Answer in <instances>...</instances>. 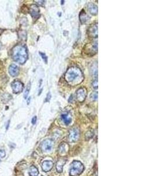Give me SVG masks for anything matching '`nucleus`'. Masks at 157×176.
I'll list each match as a JSON object with an SVG mask.
<instances>
[{
  "label": "nucleus",
  "mask_w": 157,
  "mask_h": 176,
  "mask_svg": "<svg viewBox=\"0 0 157 176\" xmlns=\"http://www.w3.org/2000/svg\"><path fill=\"white\" fill-rule=\"evenodd\" d=\"M64 77L67 82L71 86L78 85L84 80L82 72L79 67L76 66H72L68 68Z\"/></svg>",
  "instance_id": "nucleus-1"
},
{
  "label": "nucleus",
  "mask_w": 157,
  "mask_h": 176,
  "mask_svg": "<svg viewBox=\"0 0 157 176\" xmlns=\"http://www.w3.org/2000/svg\"><path fill=\"white\" fill-rule=\"evenodd\" d=\"M11 56L13 60L22 65L26 62L28 58L27 49L23 45H17L11 51Z\"/></svg>",
  "instance_id": "nucleus-2"
},
{
  "label": "nucleus",
  "mask_w": 157,
  "mask_h": 176,
  "mask_svg": "<svg viewBox=\"0 0 157 176\" xmlns=\"http://www.w3.org/2000/svg\"><path fill=\"white\" fill-rule=\"evenodd\" d=\"M84 169V165L80 161H74L71 164L70 174L71 176H78Z\"/></svg>",
  "instance_id": "nucleus-3"
},
{
  "label": "nucleus",
  "mask_w": 157,
  "mask_h": 176,
  "mask_svg": "<svg viewBox=\"0 0 157 176\" xmlns=\"http://www.w3.org/2000/svg\"><path fill=\"white\" fill-rule=\"evenodd\" d=\"M84 51L87 55L89 56L94 55L98 51V42L94 41L87 44L85 46V48H84Z\"/></svg>",
  "instance_id": "nucleus-4"
},
{
  "label": "nucleus",
  "mask_w": 157,
  "mask_h": 176,
  "mask_svg": "<svg viewBox=\"0 0 157 176\" xmlns=\"http://www.w3.org/2000/svg\"><path fill=\"white\" fill-rule=\"evenodd\" d=\"M80 133L77 128H73L69 132L68 139L71 142H76L79 140Z\"/></svg>",
  "instance_id": "nucleus-5"
},
{
  "label": "nucleus",
  "mask_w": 157,
  "mask_h": 176,
  "mask_svg": "<svg viewBox=\"0 0 157 176\" xmlns=\"http://www.w3.org/2000/svg\"><path fill=\"white\" fill-rule=\"evenodd\" d=\"M54 145V142L52 139H47L44 140L41 144V149L44 151H51Z\"/></svg>",
  "instance_id": "nucleus-6"
},
{
  "label": "nucleus",
  "mask_w": 157,
  "mask_h": 176,
  "mask_svg": "<svg viewBox=\"0 0 157 176\" xmlns=\"http://www.w3.org/2000/svg\"><path fill=\"white\" fill-rule=\"evenodd\" d=\"M11 87L14 93H19L23 91L24 85L21 81L15 80L12 82Z\"/></svg>",
  "instance_id": "nucleus-7"
},
{
  "label": "nucleus",
  "mask_w": 157,
  "mask_h": 176,
  "mask_svg": "<svg viewBox=\"0 0 157 176\" xmlns=\"http://www.w3.org/2000/svg\"><path fill=\"white\" fill-rule=\"evenodd\" d=\"M87 89L84 87H81L77 91L76 96L77 99L78 101L80 102H82L85 101V98L87 97Z\"/></svg>",
  "instance_id": "nucleus-8"
},
{
  "label": "nucleus",
  "mask_w": 157,
  "mask_h": 176,
  "mask_svg": "<svg viewBox=\"0 0 157 176\" xmlns=\"http://www.w3.org/2000/svg\"><path fill=\"white\" fill-rule=\"evenodd\" d=\"M88 35L91 38H95L98 37V24H95L91 26L88 30Z\"/></svg>",
  "instance_id": "nucleus-9"
},
{
  "label": "nucleus",
  "mask_w": 157,
  "mask_h": 176,
  "mask_svg": "<svg viewBox=\"0 0 157 176\" xmlns=\"http://www.w3.org/2000/svg\"><path fill=\"white\" fill-rule=\"evenodd\" d=\"M69 150V145L67 143L63 142L60 145L58 148L59 154L61 156H64L68 152Z\"/></svg>",
  "instance_id": "nucleus-10"
},
{
  "label": "nucleus",
  "mask_w": 157,
  "mask_h": 176,
  "mask_svg": "<svg viewBox=\"0 0 157 176\" xmlns=\"http://www.w3.org/2000/svg\"><path fill=\"white\" fill-rule=\"evenodd\" d=\"M31 17L34 18H39L40 17V9L37 5H31L29 9Z\"/></svg>",
  "instance_id": "nucleus-11"
},
{
  "label": "nucleus",
  "mask_w": 157,
  "mask_h": 176,
  "mask_svg": "<svg viewBox=\"0 0 157 176\" xmlns=\"http://www.w3.org/2000/svg\"><path fill=\"white\" fill-rule=\"evenodd\" d=\"M9 73L13 77H15L19 75L20 70L18 67L15 64H11L9 67Z\"/></svg>",
  "instance_id": "nucleus-12"
},
{
  "label": "nucleus",
  "mask_w": 157,
  "mask_h": 176,
  "mask_svg": "<svg viewBox=\"0 0 157 176\" xmlns=\"http://www.w3.org/2000/svg\"><path fill=\"white\" fill-rule=\"evenodd\" d=\"M61 119H62V121L64 122V123L66 125L70 124L71 121H72V118H71L70 114L67 112L62 113L61 116Z\"/></svg>",
  "instance_id": "nucleus-13"
},
{
  "label": "nucleus",
  "mask_w": 157,
  "mask_h": 176,
  "mask_svg": "<svg viewBox=\"0 0 157 176\" xmlns=\"http://www.w3.org/2000/svg\"><path fill=\"white\" fill-rule=\"evenodd\" d=\"M53 167V163L51 161H44L42 164V170L45 172L50 171Z\"/></svg>",
  "instance_id": "nucleus-14"
},
{
  "label": "nucleus",
  "mask_w": 157,
  "mask_h": 176,
  "mask_svg": "<svg viewBox=\"0 0 157 176\" xmlns=\"http://www.w3.org/2000/svg\"><path fill=\"white\" fill-rule=\"evenodd\" d=\"M88 9L90 14L93 15H96L98 14V7L93 3H89L87 5Z\"/></svg>",
  "instance_id": "nucleus-15"
},
{
  "label": "nucleus",
  "mask_w": 157,
  "mask_h": 176,
  "mask_svg": "<svg viewBox=\"0 0 157 176\" xmlns=\"http://www.w3.org/2000/svg\"><path fill=\"white\" fill-rule=\"evenodd\" d=\"M66 160L64 159H60L57 161V165H56V169L57 170L59 173H61L62 171L63 170V166L66 164Z\"/></svg>",
  "instance_id": "nucleus-16"
},
{
  "label": "nucleus",
  "mask_w": 157,
  "mask_h": 176,
  "mask_svg": "<svg viewBox=\"0 0 157 176\" xmlns=\"http://www.w3.org/2000/svg\"><path fill=\"white\" fill-rule=\"evenodd\" d=\"M89 17L85 13L84 10H82L81 11L80 14H79V19H80L81 22L82 24H84L87 22L89 19Z\"/></svg>",
  "instance_id": "nucleus-17"
},
{
  "label": "nucleus",
  "mask_w": 157,
  "mask_h": 176,
  "mask_svg": "<svg viewBox=\"0 0 157 176\" xmlns=\"http://www.w3.org/2000/svg\"><path fill=\"white\" fill-rule=\"evenodd\" d=\"M38 170L37 169L35 166L34 165H32L31 166L29 170V174L30 176H37L38 175Z\"/></svg>",
  "instance_id": "nucleus-18"
},
{
  "label": "nucleus",
  "mask_w": 157,
  "mask_h": 176,
  "mask_svg": "<svg viewBox=\"0 0 157 176\" xmlns=\"http://www.w3.org/2000/svg\"><path fill=\"white\" fill-rule=\"evenodd\" d=\"M12 98L11 95L8 93H4V95H2L1 100L3 102H8L10 101V100Z\"/></svg>",
  "instance_id": "nucleus-19"
},
{
  "label": "nucleus",
  "mask_w": 157,
  "mask_h": 176,
  "mask_svg": "<svg viewBox=\"0 0 157 176\" xmlns=\"http://www.w3.org/2000/svg\"><path fill=\"white\" fill-rule=\"evenodd\" d=\"M30 89H31V83L30 82L28 84L27 86H26V89L25 90V92H24V99H26L28 96V94L30 93Z\"/></svg>",
  "instance_id": "nucleus-20"
},
{
  "label": "nucleus",
  "mask_w": 157,
  "mask_h": 176,
  "mask_svg": "<svg viewBox=\"0 0 157 176\" xmlns=\"http://www.w3.org/2000/svg\"><path fill=\"white\" fill-rule=\"evenodd\" d=\"M91 72L92 74L94 75L95 76H97L98 75V69H97V64L91 66Z\"/></svg>",
  "instance_id": "nucleus-21"
},
{
  "label": "nucleus",
  "mask_w": 157,
  "mask_h": 176,
  "mask_svg": "<svg viewBox=\"0 0 157 176\" xmlns=\"http://www.w3.org/2000/svg\"><path fill=\"white\" fill-rule=\"evenodd\" d=\"M39 54L40 55V56H41V58L43 59V61H44V62L45 63H47L48 62V57L47 55H45V54H44L43 52H40Z\"/></svg>",
  "instance_id": "nucleus-22"
},
{
  "label": "nucleus",
  "mask_w": 157,
  "mask_h": 176,
  "mask_svg": "<svg viewBox=\"0 0 157 176\" xmlns=\"http://www.w3.org/2000/svg\"><path fill=\"white\" fill-rule=\"evenodd\" d=\"M90 97H91V99L92 100H93L94 101H97V99H98V92H94L92 94H91Z\"/></svg>",
  "instance_id": "nucleus-23"
},
{
  "label": "nucleus",
  "mask_w": 157,
  "mask_h": 176,
  "mask_svg": "<svg viewBox=\"0 0 157 176\" xmlns=\"http://www.w3.org/2000/svg\"><path fill=\"white\" fill-rule=\"evenodd\" d=\"M93 135H94V133L93 132H91V131H88L87 133H86V134H85V138H86V139H87V140H89V139H90L93 138Z\"/></svg>",
  "instance_id": "nucleus-24"
},
{
  "label": "nucleus",
  "mask_w": 157,
  "mask_h": 176,
  "mask_svg": "<svg viewBox=\"0 0 157 176\" xmlns=\"http://www.w3.org/2000/svg\"><path fill=\"white\" fill-rule=\"evenodd\" d=\"M92 86H93L94 89H98V80L97 79H95L93 82V83H92Z\"/></svg>",
  "instance_id": "nucleus-25"
},
{
  "label": "nucleus",
  "mask_w": 157,
  "mask_h": 176,
  "mask_svg": "<svg viewBox=\"0 0 157 176\" xmlns=\"http://www.w3.org/2000/svg\"><path fill=\"white\" fill-rule=\"evenodd\" d=\"M5 151L4 150H0V157L1 158H4L5 157Z\"/></svg>",
  "instance_id": "nucleus-26"
},
{
  "label": "nucleus",
  "mask_w": 157,
  "mask_h": 176,
  "mask_svg": "<svg viewBox=\"0 0 157 176\" xmlns=\"http://www.w3.org/2000/svg\"><path fill=\"white\" fill-rule=\"evenodd\" d=\"M51 98V95L50 93H48L47 94V97H46L45 100V102H49V101H50Z\"/></svg>",
  "instance_id": "nucleus-27"
},
{
  "label": "nucleus",
  "mask_w": 157,
  "mask_h": 176,
  "mask_svg": "<svg viewBox=\"0 0 157 176\" xmlns=\"http://www.w3.org/2000/svg\"><path fill=\"white\" fill-rule=\"evenodd\" d=\"M32 124H35L36 122V116H34V117L32 119Z\"/></svg>",
  "instance_id": "nucleus-28"
},
{
  "label": "nucleus",
  "mask_w": 157,
  "mask_h": 176,
  "mask_svg": "<svg viewBox=\"0 0 157 176\" xmlns=\"http://www.w3.org/2000/svg\"><path fill=\"white\" fill-rule=\"evenodd\" d=\"M35 2H37V3L40 5H42L44 3V1H35Z\"/></svg>",
  "instance_id": "nucleus-29"
},
{
  "label": "nucleus",
  "mask_w": 157,
  "mask_h": 176,
  "mask_svg": "<svg viewBox=\"0 0 157 176\" xmlns=\"http://www.w3.org/2000/svg\"><path fill=\"white\" fill-rule=\"evenodd\" d=\"M10 121H8V123H7V127H6V129H7V130H8V126H9V124H10Z\"/></svg>",
  "instance_id": "nucleus-30"
},
{
  "label": "nucleus",
  "mask_w": 157,
  "mask_h": 176,
  "mask_svg": "<svg viewBox=\"0 0 157 176\" xmlns=\"http://www.w3.org/2000/svg\"><path fill=\"white\" fill-rule=\"evenodd\" d=\"M30 99H31V97H30V98H29V99L28 100V102H27V104H28V105L30 103Z\"/></svg>",
  "instance_id": "nucleus-31"
},
{
  "label": "nucleus",
  "mask_w": 157,
  "mask_h": 176,
  "mask_svg": "<svg viewBox=\"0 0 157 176\" xmlns=\"http://www.w3.org/2000/svg\"><path fill=\"white\" fill-rule=\"evenodd\" d=\"M1 47H2V44H1V43L0 42V50L1 49Z\"/></svg>",
  "instance_id": "nucleus-32"
}]
</instances>
